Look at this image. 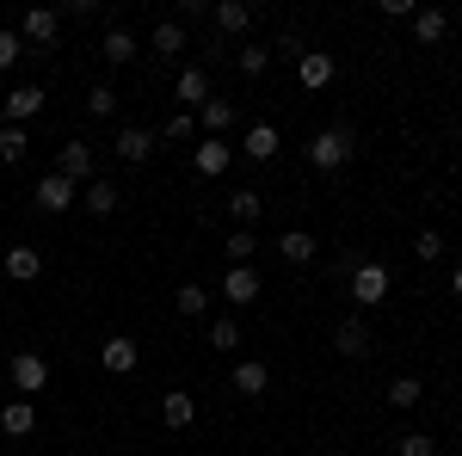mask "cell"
<instances>
[{
    "instance_id": "cell-28",
    "label": "cell",
    "mask_w": 462,
    "mask_h": 456,
    "mask_svg": "<svg viewBox=\"0 0 462 456\" xmlns=\"http://www.w3.org/2000/svg\"><path fill=\"white\" fill-rule=\"evenodd\" d=\"M420 401H426L420 377H394V383H389V407H401V414H407V407H420Z\"/></svg>"
},
{
    "instance_id": "cell-27",
    "label": "cell",
    "mask_w": 462,
    "mask_h": 456,
    "mask_svg": "<svg viewBox=\"0 0 462 456\" xmlns=\"http://www.w3.org/2000/svg\"><path fill=\"white\" fill-rule=\"evenodd\" d=\"M173 309H179L185 321H198L204 309H210V296H204V284H179V290H173Z\"/></svg>"
},
{
    "instance_id": "cell-2",
    "label": "cell",
    "mask_w": 462,
    "mask_h": 456,
    "mask_svg": "<svg viewBox=\"0 0 462 456\" xmlns=\"http://www.w3.org/2000/svg\"><path fill=\"white\" fill-rule=\"evenodd\" d=\"M352 302H357V309L389 302V272H383L376 259H357V265H352Z\"/></svg>"
},
{
    "instance_id": "cell-8",
    "label": "cell",
    "mask_w": 462,
    "mask_h": 456,
    "mask_svg": "<svg viewBox=\"0 0 462 456\" xmlns=\"http://www.w3.org/2000/svg\"><path fill=\"white\" fill-rule=\"evenodd\" d=\"M111 154H117V161H130V167H143L148 154H154V130L124 124V130H117V142H111Z\"/></svg>"
},
{
    "instance_id": "cell-25",
    "label": "cell",
    "mask_w": 462,
    "mask_h": 456,
    "mask_svg": "<svg viewBox=\"0 0 462 456\" xmlns=\"http://www.w3.org/2000/svg\"><path fill=\"white\" fill-rule=\"evenodd\" d=\"M198 117H204V130H210V136H222V130H235V117H241V106H228V99H216V93H210Z\"/></svg>"
},
{
    "instance_id": "cell-24",
    "label": "cell",
    "mask_w": 462,
    "mask_h": 456,
    "mask_svg": "<svg viewBox=\"0 0 462 456\" xmlns=\"http://www.w3.org/2000/svg\"><path fill=\"white\" fill-rule=\"evenodd\" d=\"M235 388H241V395H265V388H272V370H265L259 358H241V364H235Z\"/></svg>"
},
{
    "instance_id": "cell-13",
    "label": "cell",
    "mask_w": 462,
    "mask_h": 456,
    "mask_svg": "<svg viewBox=\"0 0 462 456\" xmlns=\"http://www.w3.org/2000/svg\"><path fill=\"white\" fill-rule=\"evenodd\" d=\"M0 272H6L13 284H32L37 272H43V253H37V247H6V259H0Z\"/></svg>"
},
{
    "instance_id": "cell-31",
    "label": "cell",
    "mask_w": 462,
    "mask_h": 456,
    "mask_svg": "<svg viewBox=\"0 0 462 456\" xmlns=\"http://www.w3.org/2000/svg\"><path fill=\"white\" fill-rule=\"evenodd\" d=\"M413 259H420V265H438V259H444V235H438V228H420V235H413Z\"/></svg>"
},
{
    "instance_id": "cell-20",
    "label": "cell",
    "mask_w": 462,
    "mask_h": 456,
    "mask_svg": "<svg viewBox=\"0 0 462 456\" xmlns=\"http://www.w3.org/2000/svg\"><path fill=\"white\" fill-rule=\"evenodd\" d=\"M185 50H191V32H185L179 19H161V25H154V56L173 62V56H185Z\"/></svg>"
},
{
    "instance_id": "cell-21",
    "label": "cell",
    "mask_w": 462,
    "mask_h": 456,
    "mask_svg": "<svg viewBox=\"0 0 462 456\" xmlns=\"http://www.w3.org/2000/svg\"><path fill=\"white\" fill-rule=\"evenodd\" d=\"M278 253H284L290 265H309V259L320 253V241L309 235V228H284V235H278Z\"/></svg>"
},
{
    "instance_id": "cell-34",
    "label": "cell",
    "mask_w": 462,
    "mask_h": 456,
    "mask_svg": "<svg viewBox=\"0 0 462 456\" xmlns=\"http://www.w3.org/2000/svg\"><path fill=\"white\" fill-rule=\"evenodd\" d=\"M235 62H241V74H247V80H259V74L272 69V50H259V43H247V50L235 56Z\"/></svg>"
},
{
    "instance_id": "cell-3",
    "label": "cell",
    "mask_w": 462,
    "mask_h": 456,
    "mask_svg": "<svg viewBox=\"0 0 462 456\" xmlns=\"http://www.w3.org/2000/svg\"><path fill=\"white\" fill-rule=\"evenodd\" d=\"M50 173L74 179V185H93V179H99V161H93V148H87V142H62V148H56V167H50Z\"/></svg>"
},
{
    "instance_id": "cell-40",
    "label": "cell",
    "mask_w": 462,
    "mask_h": 456,
    "mask_svg": "<svg viewBox=\"0 0 462 456\" xmlns=\"http://www.w3.org/2000/svg\"><path fill=\"white\" fill-rule=\"evenodd\" d=\"M450 296H457V302H462V265H457V272H450Z\"/></svg>"
},
{
    "instance_id": "cell-15",
    "label": "cell",
    "mask_w": 462,
    "mask_h": 456,
    "mask_svg": "<svg viewBox=\"0 0 462 456\" xmlns=\"http://www.w3.org/2000/svg\"><path fill=\"white\" fill-rule=\"evenodd\" d=\"M0 432H6V438H32V432H37V407L25 401V395L0 407Z\"/></svg>"
},
{
    "instance_id": "cell-4",
    "label": "cell",
    "mask_w": 462,
    "mask_h": 456,
    "mask_svg": "<svg viewBox=\"0 0 462 456\" xmlns=\"http://www.w3.org/2000/svg\"><path fill=\"white\" fill-rule=\"evenodd\" d=\"M37 111H43V87L37 80H25V87H13L6 99H0V124H13V130H25Z\"/></svg>"
},
{
    "instance_id": "cell-22",
    "label": "cell",
    "mask_w": 462,
    "mask_h": 456,
    "mask_svg": "<svg viewBox=\"0 0 462 456\" xmlns=\"http://www.w3.org/2000/svg\"><path fill=\"white\" fill-rule=\"evenodd\" d=\"M99 56H106L111 69H124V62H136V37L124 32V25H111V32L99 37Z\"/></svg>"
},
{
    "instance_id": "cell-5",
    "label": "cell",
    "mask_w": 462,
    "mask_h": 456,
    "mask_svg": "<svg viewBox=\"0 0 462 456\" xmlns=\"http://www.w3.org/2000/svg\"><path fill=\"white\" fill-rule=\"evenodd\" d=\"M13 388L32 401V395H43L50 388V358L43 351H13Z\"/></svg>"
},
{
    "instance_id": "cell-11",
    "label": "cell",
    "mask_w": 462,
    "mask_h": 456,
    "mask_svg": "<svg viewBox=\"0 0 462 456\" xmlns=\"http://www.w3.org/2000/svg\"><path fill=\"white\" fill-rule=\"evenodd\" d=\"M161 420L173 425V432L198 425V395H185V388H167V395H161Z\"/></svg>"
},
{
    "instance_id": "cell-16",
    "label": "cell",
    "mask_w": 462,
    "mask_h": 456,
    "mask_svg": "<svg viewBox=\"0 0 462 456\" xmlns=\"http://www.w3.org/2000/svg\"><path fill=\"white\" fill-rule=\"evenodd\" d=\"M228 161H235V148H228L222 136L198 142V173H204V179H222V173H228Z\"/></svg>"
},
{
    "instance_id": "cell-36",
    "label": "cell",
    "mask_w": 462,
    "mask_h": 456,
    "mask_svg": "<svg viewBox=\"0 0 462 456\" xmlns=\"http://www.w3.org/2000/svg\"><path fill=\"white\" fill-rule=\"evenodd\" d=\"M19 56H25V37H19V32H0V74L13 69Z\"/></svg>"
},
{
    "instance_id": "cell-12",
    "label": "cell",
    "mask_w": 462,
    "mask_h": 456,
    "mask_svg": "<svg viewBox=\"0 0 462 456\" xmlns=\"http://www.w3.org/2000/svg\"><path fill=\"white\" fill-rule=\"evenodd\" d=\"M296 80H302L309 93H320V87L333 80V56H327V50H302V56H296Z\"/></svg>"
},
{
    "instance_id": "cell-19",
    "label": "cell",
    "mask_w": 462,
    "mask_h": 456,
    "mask_svg": "<svg viewBox=\"0 0 462 456\" xmlns=\"http://www.w3.org/2000/svg\"><path fill=\"white\" fill-rule=\"evenodd\" d=\"M173 93L185 99V111H204V99H210V74H204V69H179Z\"/></svg>"
},
{
    "instance_id": "cell-14",
    "label": "cell",
    "mask_w": 462,
    "mask_h": 456,
    "mask_svg": "<svg viewBox=\"0 0 462 456\" xmlns=\"http://www.w3.org/2000/svg\"><path fill=\"white\" fill-rule=\"evenodd\" d=\"M117 204H124V191H117L111 179H93V185H80V210H87V216H111Z\"/></svg>"
},
{
    "instance_id": "cell-37",
    "label": "cell",
    "mask_w": 462,
    "mask_h": 456,
    "mask_svg": "<svg viewBox=\"0 0 462 456\" xmlns=\"http://www.w3.org/2000/svg\"><path fill=\"white\" fill-rule=\"evenodd\" d=\"M210 346L216 351H235V346H241V327H235V321H216V327H210Z\"/></svg>"
},
{
    "instance_id": "cell-32",
    "label": "cell",
    "mask_w": 462,
    "mask_h": 456,
    "mask_svg": "<svg viewBox=\"0 0 462 456\" xmlns=\"http://www.w3.org/2000/svg\"><path fill=\"white\" fill-rule=\"evenodd\" d=\"M32 154V142H25V130H13V124H0V161L13 167V161H25Z\"/></svg>"
},
{
    "instance_id": "cell-30",
    "label": "cell",
    "mask_w": 462,
    "mask_h": 456,
    "mask_svg": "<svg viewBox=\"0 0 462 456\" xmlns=\"http://www.w3.org/2000/svg\"><path fill=\"white\" fill-rule=\"evenodd\" d=\"M253 247H259V235H253V228H235V235L222 241V253H228V265H253Z\"/></svg>"
},
{
    "instance_id": "cell-7",
    "label": "cell",
    "mask_w": 462,
    "mask_h": 456,
    "mask_svg": "<svg viewBox=\"0 0 462 456\" xmlns=\"http://www.w3.org/2000/svg\"><path fill=\"white\" fill-rule=\"evenodd\" d=\"M56 32H62V13H56V6H32V13L19 19V37H25L32 50H50Z\"/></svg>"
},
{
    "instance_id": "cell-39",
    "label": "cell",
    "mask_w": 462,
    "mask_h": 456,
    "mask_svg": "<svg viewBox=\"0 0 462 456\" xmlns=\"http://www.w3.org/2000/svg\"><path fill=\"white\" fill-rule=\"evenodd\" d=\"M413 13H420L413 0H383V19H413Z\"/></svg>"
},
{
    "instance_id": "cell-29",
    "label": "cell",
    "mask_w": 462,
    "mask_h": 456,
    "mask_svg": "<svg viewBox=\"0 0 462 456\" xmlns=\"http://www.w3.org/2000/svg\"><path fill=\"white\" fill-rule=\"evenodd\" d=\"M278 154V130L272 124H253L247 130V161H272Z\"/></svg>"
},
{
    "instance_id": "cell-33",
    "label": "cell",
    "mask_w": 462,
    "mask_h": 456,
    "mask_svg": "<svg viewBox=\"0 0 462 456\" xmlns=\"http://www.w3.org/2000/svg\"><path fill=\"white\" fill-rule=\"evenodd\" d=\"M87 117H99V124H106V117H117V93H111L106 80H99V87L87 93Z\"/></svg>"
},
{
    "instance_id": "cell-26",
    "label": "cell",
    "mask_w": 462,
    "mask_h": 456,
    "mask_svg": "<svg viewBox=\"0 0 462 456\" xmlns=\"http://www.w3.org/2000/svg\"><path fill=\"white\" fill-rule=\"evenodd\" d=\"M228 216H235V228H253V222L265 216V198L247 185V191H235V198H228Z\"/></svg>"
},
{
    "instance_id": "cell-9",
    "label": "cell",
    "mask_w": 462,
    "mask_h": 456,
    "mask_svg": "<svg viewBox=\"0 0 462 456\" xmlns=\"http://www.w3.org/2000/svg\"><path fill=\"white\" fill-rule=\"evenodd\" d=\"M222 296H228L235 309L259 302V272H253V265H228V272H222Z\"/></svg>"
},
{
    "instance_id": "cell-23",
    "label": "cell",
    "mask_w": 462,
    "mask_h": 456,
    "mask_svg": "<svg viewBox=\"0 0 462 456\" xmlns=\"http://www.w3.org/2000/svg\"><path fill=\"white\" fill-rule=\"evenodd\" d=\"M444 32H450L444 6H420V13H413V37H420V43H444Z\"/></svg>"
},
{
    "instance_id": "cell-17",
    "label": "cell",
    "mask_w": 462,
    "mask_h": 456,
    "mask_svg": "<svg viewBox=\"0 0 462 456\" xmlns=\"http://www.w3.org/2000/svg\"><path fill=\"white\" fill-rule=\"evenodd\" d=\"M333 346H339V358H364V351H370V327H364L357 315H346L339 327H333Z\"/></svg>"
},
{
    "instance_id": "cell-10",
    "label": "cell",
    "mask_w": 462,
    "mask_h": 456,
    "mask_svg": "<svg viewBox=\"0 0 462 456\" xmlns=\"http://www.w3.org/2000/svg\"><path fill=\"white\" fill-rule=\"evenodd\" d=\"M136 358H143V351H136V340H124V333H111L106 346H99V364H106L111 377H130V370H136Z\"/></svg>"
},
{
    "instance_id": "cell-35",
    "label": "cell",
    "mask_w": 462,
    "mask_h": 456,
    "mask_svg": "<svg viewBox=\"0 0 462 456\" xmlns=\"http://www.w3.org/2000/svg\"><path fill=\"white\" fill-rule=\"evenodd\" d=\"M394 456H438V444L426 432H407V438H394Z\"/></svg>"
},
{
    "instance_id": "cell-18",
    "label": "cell",
    "mask_w": 462,
    "mask_h": 456,
    "mask_svg": "<svg viewBox=\"0 0 462 456\" xmlns=\"http://www.w3.org/2000/svg\"><path fill=\"white\" fill-rule=\"evenodd\" d=\"M210 19H216V25H222L228 37L253 32V6H247V0H216V6H210Z\"/></svg>"
},
{
    "instance_id": "cell-1",
    "label": "cell",
    "mask_w": 462,
    "mask_h": 456,
    "mask_svg": "<svg viewBox=\"0 0 462 456\" xmlns=\"http://www.w3.org/2000/svg\"><path fill=\"white\" fill-rule=\"evenodd\" d=\"M352 154H357L352 130H315V136H309V167H320V173H339Z\"/></svg>"
},
{
    "instance_id": "cell-6",
    "label": "cell",
    "mask_w": 462,
    "mask_h": 456,
    "mask_svg": "<svg viewBox=\"0 0 462 456\" xmlns=\"http://www.w3.org/2000/svg\"><path fill=\"white\" fill-rule=\"evenodd\" d=\"M74 204H80V185H74V179H62V173H43V179H37V210L62 216V210H74Z\"/></svg>"
},
{
    "instance_id": "cell-38",
    "label": "cell",
    "mask_w": 462,
    "mask_h": 456,
    "mask_svg": "<svg viewBox=\"0 0 462 456\" xmlns=\"http://www.w3.org/2000/svg\"><path fill=\"white\" fill-rule=\"evenodd\" d=\"M191 130H198V111H179V117H167V130H161V136H167V142H185Z\"/></svg>"
}]
</instances>
